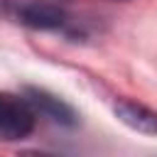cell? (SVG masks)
I'll return each instance as SVG.
<instances>
[{"instance_id":"cell-2","label":"cell","mask_w":157,"mask_h":157,"mask_svg":"<svg viewBox=\"0 0 157 157\" xmlns=\"http://www.w3.org/2000/svg\"><path fill=\"white\" fill-rule=\"evenodd\" d=\"M37 113L25 96L0 91V140H22L32 135Z\"/></svg>"},{"instance_id":"cell-5","label":"cell","mask_w":157,"mask_h":157,"mask_svg":"<svg viewBox=\"0 0 157 157\" xmlns=\"http://www.w3.org/2000/svg\"><path fill=\"white\" fill-rule=\"evenodd\" d=\"M118 2H125V0H118Z\"/></svg>"},{"instance_id":"cell-1","label":"cell","mask_w":157,"mask_h":157,"mask_svg":"<svg viewBox=\"0 0 157 157\" xmlns=\"http://www.w3.org/2000/svg\"><path fill=\"white\" fill-rule=\"evenodd\" d=\"M2 10L32 29H59L69 22L66 10L52 0H2Z\"/></svg>"},{"instance_id":"cell-4","label":"cell","mask_w":157,"mask_h":157,"mask_svg":"<svg viewBox=\"0 0 157 157\" xmlns=\"http://www.w3.org/2000/svg\"><path fill=\"white\" fill-rule=\"evenodd\" d=\"M113 113L128 128H132L137 132H145V135H157V113L150 110L147 105L128 101V98H118L113 103Z\"/></svg>"},{"instance_id":"cell-3","label":"cell","mask_w":157,"mask_h":157,"mask_svg":"<svg viewBox=\"0 0 157 157\" xmlns=\"http://www.w3.org/2000/svg\"><path fill=\"white\" fill-rule=\"evenodd\" d=\"M25 98L29 101V105L34 108L37 118H47L56 125H64V128H74L76 125V113L69 103H64L61 98L42 91V88H27L25 91Z\"/></svg>"}]
</instances>
